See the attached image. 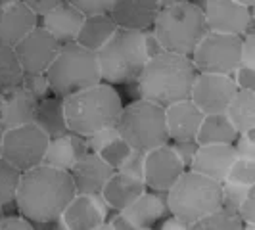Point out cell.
Returning <instances> with one entry per match:
<instances>
[{
    "instance_id": "cell-1",
    "label": "cell",
    "mask_w": 255,
    "mask_h": 230,
    "mask_svg": "<svg viewBox=\"0 0 255 230\" xmlns=\"http://www.w3.org/2000/svg\"><path fill=\"white\" fill-rule=\"evenodd\" d=\"M75 194L69 171L40 163L21 173L13 204L35 227H54Z\"/></svg>"
},
{
    "instance_id": "cell-2",
    "label": "cell",
    "mask_w": 255,
    "mask_h": 230,
    "mask_svg": "<svg viewBox=\"0 0 255 230\" xmlns=\"http://www.w3.org/2000/svg\"><path fill=\"white\" fill-rule=\"evenodd\" d=\"M196 67L188 56L163 50L146 60L136 77L138 98L167 108L169 104L190 98Z\"/></svg>"
},
{
    "instance_id": "cell-3",
    "label": "cell",
    "mask_w": 255,
    "mask_h": 230,
    "mask_svg": "<svg viewBox=\"0 0 255 230\" xmlns=\"http://www.w3.org/2000/svg\"><path fill=\"white\" fill-rule=\"evenodd\" d=\"M123 102L119 92L106 81L64 98L65 121L69 130L89 136L104 127L117 125Z\"/></svg>"
},
{
    "instance_id": "cell-4",
    "label": "cell",
    "mask_w": 255,
    "mask_h": 230,
    "mask_svg": "<svg viewBox=\"0 0 255 230\" xmlns=\"http://www.w3.org/2000/svg\"><path fill=\"white\" fill-rule=\"evenodd\" d=\"M152 29L155 37L159 38L163 50L188 58L196 44L209 31L204 10H200L192 0L161 6L153 19Z\"/></svg>"
},
{
    "instance_id": "cell-5",
    "label": "cell",
    "mask_w": 255,
    "mask_h": 230,
    "mask_svg": "<svg viewBox=\"0 0 255 230\" xmlns=\"http://www.w3.org/2000/svg\"><path fill=\"white\" fill-rule=\"evenodd\" d=\"M46 77L50 92L62 98L102 81L96 52L81 46L75 40L60 46L54 62L46 69Z\"/></svg>"
},
{
    "instance_id": "cell-6",
    "label": "cell",
    "mask_w": 255,
    "mask_h": 230,
    "mask_svg": "<svg viewBox=\"0 0 255 230\" xmlns=\"http://www.w3.org/2000/svg\"><path fill=\"white\" fill-rule=\"evenodd\" d=\"M102 81L110 85L134 83L146 64L142 31L117 27L100 50L96 52Z\"/></svg>"
},
{
    "instance_id": "cell-7",
    "label": "cell",
    "mask_w": 255,
    "mask_h": 230,
    "mask_svg": "<svg viewBox=\"0 0 255 230\" xmlns=\"http://www.w3.org/2000/svg\"><path fill=\"white\" fill-rule=\"evenodd\" d=\"M167 205L169 213L184 221L192 230L194 223L221 205V182L186 169L167 190Z\"/></svg>"
},
{
    "instance_id": "cell-8",
    "label": "cell",
    "mask_w": 255,
    "mask_h": 230,
    "mask_svg": "<svg viewBox=\"0 0 255 230\" xmlns=\"http://www.w3.org/2000/svg\"><path fill=\"white\" fill-rule=\"evenodd\" d=\"M117 130L125 140L136 150H152L169 142V132L165 125V108L148 100H134L123 106Z\"/></svg>"
},
{
    "instance_id": "cell-9",
    "label": "cell",
    "mask_w": 255,
    "mask_h": 230,
    "mask_svg": "<svg viewBox=\"0 0 255 230\" xmlns=\"http://www.w3.org/2000/svg\"><path fill=\"white\" fill-rule=\"evenodd\" d=\"M190 60L198 73L232 75V71L240 64V37L207 31L196 44Z\"/></svg>"
},
{
    "instance_id": "cell-10",
    "label": "cell",
    "mask_w": 255,
    "mask_h": 230,
    "mask_svg": "<svg viewBox=\"0 0 255 230\" xmlns=\"http://www.w3.org/2000/svg\"><path fill=\"white\" fill-rule=\"evenodd\" d=\"M48 140V134L33 121L6 128L2 136V157L23 173L42 163Z\"/></svg>"
},
{
    "instance_id": "cell-11",
    "label": "cell",
    "mask_w": 255,
    "mask_h": 230,
    "mask_svg": "<svg viewBox=\"0 0 255 230\" xmlns=\"http://www.w3.org/2000/svg\"><path fill=\"white\" fill-rule=\"evenodd\" d=\"M110 207L100 192L81 194L77 192L65 205L62 217L54 223L56 229L64 230H106Z\"/></svg>"
},
{
    "instance_id": "cell-12",
    "label": "cell",
    "mask_w": 255,
    "mask_h": 230,
    "mask_svg": "<svg viewBox=\"0 0 255 230\" xmlns=\"http://www.w3.org/2000/svg\"><path fill=\"white\" fill-rule=\"evenodd\" d=\"M238 87L234 85L230 75L221 73H196L190 90V100L204 115L225 114L230 98Z\"/></svg>"
},
{
    "instance_id": "cell-13",
    "label": "cell",
    "mask_w": 255,
    "mask_h": 230,
    "mask_svg": "<svg viewBox=\"0 0 255 230\" xmlns=\"http://www.w3.org/2000/svg\"><path fill=\"white\" fill-rule=\"evenodd\" d=\"M204 15L209 31L238 37L254 31V8L244 6L236 0H209Z\"/></svg>"
},
{
    "instance_id": "cell-14",
    "label": "cell",
    "mask_w": 255,
    "mask_h": 230,
    "mask_svg": "<svg viewBox=\"0 0 255 230\" xmlns=\"http://www.w3.org/2000/svg\"><path fill=\"white\" fill-rule=\"evenodd\" d=\"M60 46L62 44L44 27L37 25L19 42L13 44V50L17 54L25 73H46Z\"/></svg>"
},
{
    "instance_id": "cell-15",
    "label": "cell",
    "mask_w": 255,
    "mask_h": 230,
    "mask_svg": "<svg viewBox=\"0 0 255 230\" xmlns=\"http://www.w3.org/2000/svg\"><path fill=\"white\" fill-rule=\"evenodd\" d=\"M186 171L171 144H161L146 152L144 159V184L148 190L167 192Z\"/></svg>"
},
{
    "instance_id": "cell-16",
    "label": "cell",
    "mask_w": 255,
    "mask_h": 230,
    "mask_svg": "<svg viewBox=\"0 0 255 230\" xmlns=\"http://www.w3.org/2000/svg\"><path fill=\"white\" fill-rule=\"evenodd\" d=\"M38 100L29 94L21 85L0 90V128L17 127L35 119Z\"/></svg>"
},
{
    "instance_id": "cell-17",
    "label": "cell",
    "mask_w": 255,
    "mask_h": 230,
    "mask_svg": "<svg viewBox=\"0 0 255 230\" xmlns=\"http://www.w3.org/2000/svg\"><path fill=\"white\" fill-rule=\"evenodd\" d=\"M38 25V15L25 2L15 0L0 6V44L13 46Z\"/></svg>"
},
{
    "instance_id": "cell-18",
    "label": "cell",
    "mask_w": 255,
    "mask_h": 230,
    "mask_svg": "<svg viewBox=\"0 0 255 230\" xmlns=\"http://www.w3.org/2000/svg\"><path fill=\"white\" fill-rule=\"evenodd\" d=\"M121 213L128 219L132 225V230H148L155 223H159L163 217L169 215V205H167V192L144 190Z\"/></svg>"
},
{
    "instance_id": "cell-19",
    "label": "cell",
    "mask_w": 255,
    "mask_h": 230,
    "mask_svg": "<svg viewBox=\"0 0 255 230\" xmlns=\"http://www.w3.org/2000/svg\"><path fill=\"white\" fill-rule=\"evenodd\" d=\"M234 157H236L234 144H225V142L200 144L188 169L204 175V177L217 180V182H223Z\"/></svg>"
},
{
    "instance_id": "cell-20",
    "label": "cell",
    "mask_w": 255,
    "mask_h": 230,
    "mask_svg": "<svg viewBox=\"0 0 255 230\" xmlns=\"http://www.w3.org/2000/svg\"><path fill=\"white\" fill-rule=\"evenodd\" d=\"M115 169L108 165L100 157V153L87 152L83 153L75 161V165L69 169V175L73 180L75 192L81 194H92V192H100L106 184V180L112 177Z\"/></svg>"
},
{
    "instance_id": "cell-21",
    "label": "cell",
    "mask_w": 255,
    "mask_h": 230,
    "mask_svg": "<svg viewBox=\"0 0 255 230\" xmlns=\"http://www.w3.org/2000/svg\"><path fill=\"white\" fill-rule=\"evenodd\" d=\"M202 119H204V114L190 98L169 104L165 108V125L169 140H196Z\"/></svg>"
},
{
    "instance_id": "cell-22",
    "label": "cell",
    "mask_w": 255,
    "mask_h": 230,
    "mask_svg": "<svg viewBox=\"0 0 255 230\" xmlns=\"http://www.w3.org/2000/svg\"><path fill=\"white\" fill-rule=\"evenodd\" d=\"M87 152H89L87 138L73 132V130H67L64 134L54 136V138L48 140L42 163L56 167V169H62V171H69L71 167L75 165L77 159Z\"/></svg>"
},
{
    "instance_id": "cell-23",
    "label": "cell",
    "mask_w": 255,
    "mask_h": 230,
    "mask_svg": "<svg viewBox=\"0 0 255 230\" xmlns=\"http://www.w3.org/2000/svg\"><path fill=\"white\" fill-rule=\"evenodd\" d=\"M83 19H85V13L79 8H75L71 2L65 0L64 4L56 6L54 10H50L44 15H40L38 25L44 27L60 44H65V42L75 40Z\"/></svg>"
},
{
    "instance_id": "cell-24",
    "label": "cell",
    "mask_w": 255,
    "mask_h": 230,
    "mask_svg": "<svg viewBox=\"0 0 255 230\" xmlns=\"http://www.w3.org/2000/svg\"><path fill=\"white\" fill-rule=\"evenodd\" d=\"M159 8L157 0H115L110 13L119 27L142 31L153 25Z\"/></svg>"
},
{
    "instance_id": "cell-25",
    "label": "cell",
    "mask_w": 255,
    "mask_h": 230,
    "mask_svg": "<svg viewBox=\"0 0 255 230\" xmlns=\"http://www.w3.org/2000/svg\"><path fill=\"white\" fill-rule=\"evenodd\" d=\"M144 190H148V188H146L142 179H134V177H128L121 171H114L112 177L106 180L100 194L104 196L110 209L121 211L128 204H132Z\"/></svg>"
},
{
    "instance_id": "cell-26",
    "label": "cell",
    "mask_w": 255,
    "mask_h": 230,
    "mask_svg": "<svg viewBox=\"0 0 255 230\" xmlns=\"http://www.w3.org/2000/svg\"><path fill=\"white\" fill-rule=\"evenodd\" d=\"M117 27L119 25L115 23L110 12L89 13V15H85L83 23L79 27L75 42H79L81 46H85L89 50L98 52L108 42V38L114 35Z\"/></svg>"
},
{
    "instance_id": "cell-27",
    "label": "cell",
    "mask_w": 255,
    "mask_h": 230,
    "mask_svg": "<svg viewBox=\"0 0 255 230\" xmlns=\"http://www.w3.org/2000/svg\"><path fill=\"white\" fill-rule=\"evenodd\" d=\"M33 123H37L38 127L48 134V138H54V136H60V134L67 132L69 127H67V121H65L64 98L52 94V96L38 100Z\"/></svg>"
},
{
    "instance_id": "cell-28",
    "label": "cell",
    "mask_w": 255,
    "mask_h": 230,
    "mask_svg": "<svg viewBox=\"0 0 255 230\" xmlns=\"http://www.w3.org/2000/svg\"><path fill=\"white\" fill-rule=\"evenodd\" d=\"M225 115L238 130V134L255 128V90H236L225 110Z\"/></svg>"
},
{
    "instance_id": "cell-29",
    "label": "cell",
    "mask_w": 255,
    "mask_h": 230,
    "mask_svg": "<svg viewBox=\"0 0 255 230\" xmlns=\"http://www.w3.org/2000/svg\"><path fill=\"white\" fill-rule=\"evenodd\" d=\"M236 138H238V130L232 127V123L225 114L204 115L202 125H200L198 134H196L198 144H215V142L234 144Z\"/></svg>"
},
{
    "instance_id": "cell-30",
    "label": "cell",
    "mask_w": 255,
    "mask_h": 230,
    "mask_svg": "<svg viewBox=\"0 0 255 230\" xmlns=\"http://www.w3.org/2000/svg\"><path fill=\"white\" fill-rule=\"evenodd\" d=\"M192 230H244V223L238 217L236 209H230L221 204L217 209L194 223Z\"/></svg>"
},
{
    "instance_id": "cell-31",
    "label": "cell",
    "mask_w": 255,
    "mask_h": 230,
    "mask_svg": "<svg viewBox=\"0 0 255 230\" xmlns=\"http://www.w3.org/2000/svg\"><path fill=\"white\" fill-rule=\"evenodd\" d=\"M23 67L13 50V46L0 44V90L12 89L15 85H21Z\"/></svg>"
},
{
    "instance_id": "cell-32",
    "label": "cell",
    "mask_w": 255,
    "mask_h": 230,
    "mask_svg": "<svg viewBox=\"0 0 255 230\" xmlns=\"http://www.w3.org/2000/svg\"><path fill=\"white\" fill-rule=\"evenodd\" d=\"M19 179H21V171L15 169L4 157H0V205L2 207H8L15 202Z\"/></svg>"
},
{
    "instance_id": "cell-33",
    "label": "cell",
    "mask_w": 255,
    "mask_h": 230,
    "mask_svg": "<svg viewBox=\"0 0 255 230\" xmlns=\"http://www.w3.org/2000/svg\"><path fill=\"white\" fill-rule=\"evenodd\" d=\"M225 180L234 182V184H244V186H254L255 184V159L248 157H234L230 163Z\"/></svg>"
},
{
    "instance_id": "cell-34",
    "label": "cell",
    "mask_w": 255,
    "mask_h": 230,
    "mask_svg": "<svg viewBox=\"0 0 255 230\" xmlns=\"http://www.w3.org/2000/svg\"><path fill=\"white\" fill-rule=\"evenodd\" d=\"M130 150H132V146H130V144H128V142L119 134V136L114 138L108 146H104L98 153H100V157H102L108 165L117 171V167L123 163V159L127 157Z\"/></svg>"
},
{
    "instance_id": "cell-35",
    "label": "cell",
    "mask_w": 255,
    "mask_h": 230,
    "mask_svg": "<svg viewBox=\"0 0 255 230\" xmlns=\"http://www.w3.org/2000/svg\"><path fill=\"white\" fill-rule=\"evenodd\" d=\"M250 188L252 186H244V184H234V182H229V180H223L221 182V204L230 207V209H238V205L246 198Z\"/></svg>"
},
{
    "instance_id": "cell-36",
    "label": "cell",
    "mask_w": 255,
    "mask_h": 230,
    "mask_svg": "<svg viewBox=\"0 0 255 230\" xmlns=\"http://www.w3.org/2000/svg\"><path fill=\"white\" fill-rule=\"evenodd\" d=\"M21 87H23L29 94H33L37 100L46 98L48 92H50V83H48L46 73H23Z\"/></svg>"
},
{
    "instance_id": "cell-37",
    "label": "cell",
    "mask_w": 255,
    "mask_h": 230,
    "mask_svg": "<svg viewBox=\"0 0 255 230\" xmlns=\"http://www.w3.org/2000/svg\"><path fill=\"white\" fill-rule=\"evenodd\" d=\"M144 159H146V152L144 150H136L132 148L128 155L123 159V163L117 167V171L125 173L128 177H134V179L144 180Z\"/></svg>"
},
{
    "instance_id": "cell-38",
    "label": "cell",
    "mask_w": 255,
    "mask_h": 230,
    "mask_svg": "<svg viewBox=\"0 0 255 230\" xmlns=\"http://www.w3.org/2000/svg\"><path fill=\"white\" fill-rule=\"evenodd\" d=\"M119 136V130H117V125H112V127H104L100 130H96V132H92L89 136H85L87 138V146H89L90 152H100L104 146H108L110 142L117 138Z\"/></svg>"
},
{
    "instance_id": "cell-39",
    "label": "cell",
    "mask_w": 255,
    "mask_h": 230,
    "mask_svg": "<svg viewBox=\"0 0 255 230\" xmlns=\"http://www.w3.org/2000/svg\"><path fill=\"white\" fill-rule=\"evenodd\" d=\"M236 211H238V217L242 219L244 229L254 230L255 229V186L250 188V192L246 194V198L240 202Z\"/></svg>"
},
{
    "instance_id": "cell-40",
    "label": "cell",
    "mask_w": 255,
    "mask_h": 230,
    "mask_svg": "<svg viewBox=\"0 0 255 230\" xmlns=\"http://www.w3.org/2000/svg\"><path fill=\"white\" fill-rule=\"evenodd\" d=\"M234 150L238 157L255 159V128H250L238 134V138L234 140Z\"/></svg>"
},
{
    "instance_id": "cell-41",
    "label": "cell",
    "mask_w": 255,
    "mask_h": 230,
    "mask_svg": "<svg viewBox=\"0 0 255 230\" xmlns=\"http://www.w3.org/2000/svg\"><path fill=\"white\" fill-rule=\"evenodd\" d=\"M171 148H173V152L177 153V157L182 161V165L188 169L194 155L198 152V148H200V144L196 140H175L171 144Z\"/></svg>"
},
{
    "instance_id": "cell-42",
    "label": "cell",
    "mask_w": 255,
    "mask_h": 230,
    "mask_svg": "<svg viewBox=\"0 0 255 230\" xmlns=\"http://www.w3.org/2000/svg\"><path fill=\"white\" fill-rule=\"evenodd\" d=\"M255 67V31L244 33L240 37V64Z\"/></svg>"
},
{
    "instance_id": "cell-43",
    "label": "cell",
    "mask_w": 255,
    "mask_h": 230,
    "mask_svg": "<svg viewBox=\"0 0 255 230\" xmlns=\"http://www.w3.org/2000/svg\"><path fill=\"white\" fill-rule=\"evenodd\" d=\"M67 2H71V4H73L75 8H79L85 15H89V13L110 12L115 0H67Z\"/></svg>"
},
{
    "instance_id": "cell-44",
    "label": "cell",
    "mask_w": 255,
    "mask_h": 230,
    "mask_svg": "<svg viewBox=\"0 0 255 230\" xmlns=\"http://www.w3.org/2000/svg\"><path fill=\"white\" fill-rule=\"evenodd\" d=\"M232 81L238 89L255 90V67H248V65H238L232 71Z\"/></svg>"
},
{
    "instance_id": "cell-45",
    "label": "cell",
    "mask_w": 255,
    "mask_h": 230,
    "mask_svg": "<svg viewBox=\"0 0 255 230\" xmlns=\"http://www.w3.org/2000/svg\"><path fill=\"white\" fill-rule=\"evenodd\" d=\"M142 46H144V54H146V60H150L153 56H157L159 52H163V46L159 42V38L155 37L152 27L148 29H142Z\"/></svg>"
},
{
    "instance_id": "cell-46",
    "label": "cell",
    "mask_w": 255,
    "mask_h": 230,
    "mask_svg": "<svg viewBox=\"0 0 255 230\" xmlns=\"http://www.w3.org/2000/svg\"><path fill=\"white\" fill-rule=\"evenodd\" d=\"M35 225L27 217L19 215H4L0 221V230H33Z\"/></svg>"
},
{
    "instance_id": "cell-47",
    "label": "cell",
    "mask_w": 255,
    "mask_h": 230,
    "mask_svg": "<svg viewBox=\"0 0 255 230\" xmlns=\"http://www.w3.org/2000/svg\"><path fill=\"white\" fill-rule=\"evenodd\" d=\"M21 2H25L27 6L40 17V15H44V13H48L50 10H54L56 6L64 4L65 0H21Z\"/></svg>"
},
{
    "instance_id": "cell-48",
    "label": "cell",
    "mask_w": 255,
    "mask_h": 230,
    "mask_svg": "<svg viewBox=\"0 0 255 230\" xmlns=\"http://www.w3.org/2000/svg\"><path fill=\"white\" fill-rule=\"evenodd\" d=\"M161 225H159V229L163 230H190V227L184 223V221H180L177 215H173V213H169L167 217H163L159 221Z\"/></svg>"
},
{
    "instance_id": "cell-49",
    "label": "cell",
    "mask_w": 255,
    "mask_h": 230,
    "mask_svg": "<svg viewBox=\"0 0 255 230\" xmlns=\"http://www.w3.org/2000/svg\"><path fill=\"white\" fill-rule=\"evenodd\" d=\"M159 6H169V4H177V2H184V0H157Z\"/></svg>"
},
{
    "instance_id": "cell-50",
    "label": "cell",
    "mask_w": 255,
    "mask_h": 230,
    "mask_svg": "<svg viewBox=\"0 0 255 230\" xmlns=\"http://www.w3.org/2000/svg\"><path fill=\"white\" fill-rule=\"evenodd\" d=\"M236 2H240L244 6H250V8H254V4H255V0H236Z\"/></svg>"
},
{
    "instance_id": "cell-51",
    "label": "cell",
    "mask_w": 255,
    "mask_h": 230,
    "mask_svg": "<svg viewBox=\"0 0 255 230\" xmlns=\"http://www.w3.org/2000/svg\"><path fill=\"white\" fill-rule=\"evenodd\" d=\"M2 136H4V130L0 128V157H2Z\"/></svg>"
},
{
    "instance_id": "cell-52",
    "label": "cell",
    "mask_w": 255,
    "mask_h": 230,
    "mask_svg": "<svg viewBox=\"0 0 255 230\" xmlns=\"http://www.w3.org/2000/svg\"><path fill=\"white\" fill-rule=\"evenodd\" d=\"M4 215H6V213H4V207L0 205V221H2V217H4Z\"/></svg>"
},
{
    "instance_id": "cell-53",
    "label": "cell",
    "mask_w": 255,
    "mask_h": 230,
    "mask_svg": "<svg viewBox=\"0 0 255 230\" xmlns=\"http://www.w3.org/2000/svg\"><path fill=\"white\" fill-rule=\"evenodd\" d=\"M8 2H15V0H0V6L2 4H8Z\"/></svg>"
}]
</instances>
